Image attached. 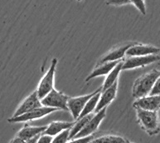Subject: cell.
I'll return each mask as SVG.
<instances>
[{
	"label": "cell",
	"mask_w": 160,
	"mask_h": 143,
	"mask_svg": "<svg viewBox=\"0 0 160 143\" xmlns=\"http://www.w3.org/2000/svg\"><path fill=\"white\" fill-rule=\"evenodd\" d=\"M69 99L70 98L68 96L53 88L45 98L42 99V104L45 107H54L59 110L68 111L67 103Z\"/></svg>",
	"instance_id": "obj_4"
},
{
	"label": "cell",
	"mask_w": 160,
	"mask_h": 143,
	"mask_svg": "<svg viewBox=\"0 0 160 143\" xmlns=\"http://www.w3.org/2000/svg\"><path fill=\"white\" fill-rule=\"evenodd\" d=\"M10 143H25V141L17 136V137H15V138L12 139V141H10Z\"/></svg>",
	"instance_id": "obj_28"
},
{
	"label": "cell",
	"mask_w": 160,
	"mask_h": 143,
	"mask_svg": "<svg viewBox=\"0 0 160 143\" xmlns=\"http://www.w3.org/2000/svg\"><path fill=\"white\" fill-rule=\"evenodd\" d=\"M52 136L47 135V134H42L39 137L38 143H52Z\"/></svg>",
	"instance_id": "obj_25"
},
{
	"label": "cell",
	"mask_w": 160,
	"mask_h": 143,
	"mask_svg": "<svg viewBox=\"0 0 160 143\" xmlns=\"http://www.w3.org/2000/svg\"><path fill=\"white\" fill-rule=\"evenodd\" d=\"M48 126H30L28 125H25L23 128H22L18 133V136L22 138L24 141H27L28 139H31L34 136L42 134L44 131L47 130Z\"/></svg>",
	"instance_id": "obj_15"
},
{
	"label": "cell",
	"mask_w": 160,
	"mask_h": 143,
	"mask_svg": "<svg viewBox=\"0 0 160 143\" xmlns=\"http://www.w3.org/2000/svg\"><path fill=\"white\" fill-rule=\"evenodd\" d=\"M160 52V48L151 45H143L137 43L132 46L126 51V57H138V56H147V55L158 54Z\"/></svg>",
	"instance_id": "obj_12"
},
{
	"label": "cell",
	"mask_w": 160,
	"mask_h": 143,
	"mask_svg": "<svg viewBox=\"0 0 160 143\" xmlns=\"http://www.w3.org/2000/svg\"><path fill=\"white\" fill-rule=\"evenodd\" d=\"M94 139L95 138L93 135H91V136H85L81 138H74V140H72L67 143H90L91 141H93Z\"/></svg>",
	"instance_id": "obj_23"
},
{
	"label": "cell",
	"mask_w": 160,
	"mask_h": 143,
	"mask_svg": "<svg viewBox=\"0 0 160 143\" xmlns=\"http://www.w3.org/2000/svg\"><path fill=\"white\" fill-rule=\"evenodd\" d=\"M130 1L139 9L141 13H143V15L146 14V7L143 0H130Z\"/></svg>",
	"instance_id": "obj_22"
},
{
	"label": "cell",
	"mask_w": 160,
	"mask_h": 143,
	"mask_svg": "<svg viewBox=\"0 0 160 143\" xmlns=\"http://www.w3.org/2000/svg\"><path fill=\"white\" fill-rule=\"evenodd\" d=\"M59 111L58 108H54V107H42L37 108L35 110H32L31 112H28L22 114L18 117H12L11 118L8 120V122H29V121H32V120L39 119L42 117H45L47 115L50 114L53 112H57Z\"/></svg>",
	"instance_id": "obj_6"
},
{
	"label": "cell",
	"mask_w": 160,
	"mask_h": 143,
	"mask_svg": "<svg viewBox=\"0 0 160 143\" xmlns=\"http://www.w3.org/2000/svg\"><path fill=\"white\" fill-rule=\"evenodd\" d=\"M77 1H79V2H80V1H81V0H77Z\"/></svg>",
	"instance_id": "obj_29"
},
{
	"label": "cell",
	"mask_w": 160,
	"mask_h": 143,
	"mask_svg": "<svg viewBox=\"0 0 160 143\" xmlns=\"http://www.w3.org/2000/svg\"><path fill=\"white\" fill-rule=\"evenodd\" d=\"M149 95L154 96V95H160V77L157 79L154 86H153V89L151 91V93Z\"/></svg>",
	"instance_id": "obj_26"
},
{
	"label": "cell",
	"mask_w": 160,
	"mask_h": 143,
	"mask_svg": "<svg viewBox=\"0 0 160 143\" xmlns=\"http://www.w3.org/2000/svg\"><path fill=\"white\" fill-rule=\"evenodd\" d=\"M137 44V43L134 42H129L123 44L121 46L116 47L112 50H110L107 54H105V56H103L100 60L99 61L98 64L100 63H104V62H114V61H121L124 57L125 54H126V51L129 49V48H131L132 46Z\"/></svg>",
	"instance_id": "obj_10"
},
{
	"label": "cell",
	"mask_w": 160,
	"mask_h": 143,
	"mask_svg": "<svg viewBox=\"0 0 160 143\" xmlns=\"http://www.w3.org/2000/svg\"><path fill=\"white\" fill-rule=\"evenodd\" d=\"M90 143H129L126 139L120 136L106 135L94 139Z\"/></svg>",
	"instance_id": "obj_20"
},
{
	"label": "cell",
	"mask_w": 160,
	"mask_h": 143,
	"mask_svg": "<svg viewBox=\"0 0 160 143\" xmlns=\"http://www.w3.org/2000/svg\"><path fill=\"white\" fill-rule=\"evenodd\" d=\"M106 108L107 107L100 110V112H96V114L91 118V121L87 123V125L75 136L74 138H81V137H85V136H91L94 132H96L100 126V122L105 118V114H106Z\"/></svg>",
	"instance_id": "obj_8"
},
{
	"label": "cell",
	"mask_w": 160,
	"mask_h": 143,
	"mask_svg": "<svg viewBox=\"0 0 160 143\" xmlns=\"http://www.w3.org/2000/svg\"><path fill=\"white\" fill-rule=\"evenodd\" d=\"M42 107V100L38 97V92L35 91L32 93L31 95H29L25 100L22 102L21 105L18 107L16 112H15L14 115L12 116L13 117H18L22 114H25L27 112H31L32 110H35L37 108Z\"/></svg>",
	"instance_id": "obj_9"
},
{
	"label": "cell",
	"mask_w": 160,
	"mask_h": 143,
	"mask_svg": "<svg viewBox=\"0 0 160 143\" xmlns=\"http://www.w3.org/2000/svg\"><path fill=\"white\" fill-rule=\"evenodd\" d=\"M159 59L160 57L157 54L126 57V59L124 60L123 70H129L137 67H145L147 65L157 62Z\"/></svg>",
	"instance_id": "obj_7"
},
{
	"label": "cell",
	"mask_w": 160,
	"mask_h": 143,
	"mask_svg": "<svg viewBox=\"0 0 160 143\" xmlns=\"http://www.w3.org/2000/svg\"><path fill=\"white\" fill-rule=\"evenodd\" d=\"M100 91H102V87H100L97 90L93 93H89L87 95L81 96L77 98H70L67 103V107H68V111L71 112V114L72 115L75 120L78 119V117H80V115L83 111L84 107H86V103H88V101Z\"/></svg>",
	"instance_id": "obj_5"
},
{
	"label": "cell",
	"mask_w": 160,
	"mask_h": 143,
	"mask_svg": "<svg viewBox=\"0 0 160 143\" xmlns=\"http://www.w3.org/2000/svg\"><path fill=\"white\" fill-rule=\"evenodd\" d=\"M124 60V59L121 60V61L114 67V69L110 72V73L107 75V77H105V82H104V83H103L102 86V92L103 91L106 90V89H108L109 87H110L113 84L118 81V77L120 75V72L123 70Z\"/></svg>",
	"instance_id": "obj_17"
},
{
	"label": "cell",
	"mask_w": 160,
	"mask_h": 143,
	"mask_svg": "<svg viewBox=\"0 0 160 143\" xmlns=\"http://www.w3.org/2000/svg\"><path fill=\"white\" fill-rule=\"evenodd\" d=\"M57 64H58V59L53 58L52 60V63H51L49 69L39 82L38 89L36 91L38 92V94L41 100L45 98L46 96L54 88V77H55Z\"/></svg>",
	"instance_id": "obj_3"
},
{
	"label": "cell",
	"mask_w": 160,
	"mask_h": 143,
	"mask_svg": "<svg viewBox=\"0 0 160 143\" xmlns=\"http://www.w3.org/2000/svg\"><path fill=\"white\" fill-rule=\"evenodd\" d=\"M75 122H51L48 128L43 134L50 135V136H57L58 134L61 133L62 131L67 130V129L72 128L74 126Z\"/></svg>",
	"instance_id": "obj_16"
},
{
	"label": "cell",
	"mask_w": 160,
	"mask_h": 143,
	"mask_svg": "<svg viewBox=\"0 0 160 143\" xmlns=\"http://www.w3.org/2000/svg\"><path fill=\"white\" fill-rule=\"evenodd\" d=\"M42 135V134H40V135H38V136H34V137H32V138L31 139H28V140H27V141H25V143H38V141L39 137H40V136Z\"/></svg>",
	"instance_id": "obj_27"
},
{
	"label": "cell",
	"mask_w": 160,
	"mask_h": 143,
	"mask_svg": "<svg viewBox=\"0 0 160 143\" xmlns=\"http://www.w3.org/2000/svg\"><path fill=\"white\" fill-rule=\"evenodd\" d=\"M133 105L134 108L158 112L160 109V95H148L144 98H139L134 102Z\"/></svg>",
	"instance_id": "obj_11"
},
{
	"label": "cell",
	"mask_w": 160,
	"mask_h": 143,
	"mask_svg": "<svg viewBox=\"0 0 160 143\" xmlns=\"http://www.w3.org/2000/svg\"><path fill=\"white\" fill-rule=\"evenodd\" d=\"M160 77V71L157 69L151 70L143 74L134 82L132 88V96L135 99L144 98L150 94L157 79Z\"/></svg>",
	"instance_id": "obj_1"
},
{
	"label": "cell",
	"mask_w": 160,
	"mask_h": 143,
	"mask_svg": "<svg viewBox=\"0 0 160 143\" xmlns=\"http://www.w3.org/2000/svg\"><path fill=\"white\" fill-rule=\"evenodd\" d=\"M70 133H71V128L62 131L61 133L55 136V138H53L52 143H67L69 140H71Z\"/></svg>",
	"instance_id": "obj_21"
},
{
	"label": "cell",
	"mask_w": 160,
	"mask_h": 143,
	"mask_svg": "<svg viewBox=\"0 0 160 143\" xmlns=\"http://www.w3.org/2000/svg\"><path fill=\"white\" fill-rule=\"evenodd\" d=\"M130 0H107L106 4L108 5H115V6H121V5L128 4L130 3Z\"/></svg>",
	"instance_id": "obj_24"
},
{
	"label": "cell",
	"mask_w": 160,
	"mask_h": 143,
	"mask_svg": "<svg viewBox=\"0 0 160 143\" xmlns=\"http://www.w3.org/2000/svg\"><path fill=\"white\" fill-rule=\"evenodd\" d=\"M94 116H95V114L91 113V114L86 115V116H85V117L81 118V119H77L75 122L74 126L71 128V133H70V138H71V140L74 138L75 136H77V134L79 133L80 131L87 125V123L91 121V119Z\"/></svg>",
	"instance_id": "obj_18"
},
{
	"label": "cell",
	"mask_w": 160,
	"mask_h": 143,
	"mask_svg": "<svg viewBox=\"0 0 160 143\" xmlns=\"http://www.w3.org/2000/svg\"><path fill=\"white\" fill-rule=\"evenodd\" d=\"M117 89H118V81L116 82L113 84L112 86L109 87L106 90L103 91L101 93V96H100V101H99L98 105L95 112H98L100 110H102L103 108L108 107V105H110L111 102L116 97L117 94Z\"/></svg>",
	"instance_id": "obj_13"
},
{
	"label": "cell",
	"mask_w": 160,
	"mask_h": 143,
	"mask_svg": "<svg viewBox=\"0 0 160 143\" xmlns=\"http://www.w3.org/2000/svg\"><path fill=\"white\" fill-rule=\"evenodd\" d=\"M101 93L102 91L99 92L98 93H96V95L93 96L92 98L88 101V103H86V107H84L83 111L80 115V117H78V119H81L82 117H84L86 115L91 114L93 112V111H96V107H97V105H98L99 101H100V96H101ZM77 121V120H76Z\"/></svg>",
	"instance_id": "obj_19"
},
{
	"label": "cell",
	"mask_w": 160,
	"mask_h": 143,
	"mask_svg": "<svg viewBox=\"0 0 160 143\" xmlns=\"http://www.w3.org/2000/svg\"><path fill=\"white\" fill-rule=\"evenodd\" d=\"M137 119L141 128L150 136L158 134L160 131V122L158 112H152L147 110L135 108Z\"/></svg>",
	"instance_id": "obj_2"
},
{
	"label": "cell",
	"mask_w": 160,
	"mask_h": 143,
	"mask_svg": "<svg viewBox=\"0 0 160 143\" xmlns=\"http://www.w3.org/2000/svg\"><path fill=\"white\" fill-rule=\"evenodd\" d=\"M120 62V61H114V62H104V63H100V64L97 63L95 69L91 72V73L86 77V82L90 81L91 79L95 78L96 77L108 75Z\"/></svg>",
	"instance_id": "obj_14"
}]
</instances>
